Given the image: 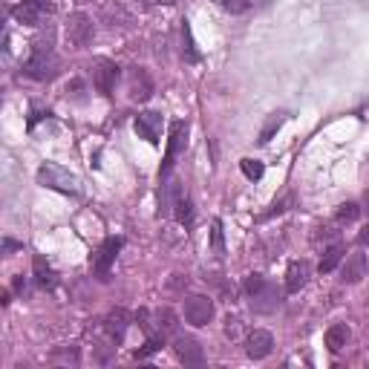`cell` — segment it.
I'll use <instances>...</instances> for the list:
<instances>
[{
    "label": "cell",
    "instance_id": "1",
    "mask_svg": "<svg viewBox=\"0 0 369 369\" xmlns=\"http://www.w3.org/2000/svg\"><path fill=\"white\" fill-rule=\"evenodd\" d=\"M23 72L29 78H35V81H50V78H55V72H58V55H55L52 43L46 38L32 43V55L23 63Z\"/></svg>",
    "mask_w": 369,
    "mask_h": 369
},
{
    "label": "cell",
    "instance_id": "2",
    "mask_svg": "<svg viewBox=\"0 0 369 369\" xmlns=\"http://www.w3.org/2000/svg\"><path fill=\"white\" fill-rule=\"evenodd\" d=\"M38 182L43 188H50V190H58V194H70V197L81 194V182H78V176L70 173L67 168H61V165H52V162H46V165L38 168Z\"/></svg>",
    "mask_w": 369,
    "mask_h": 369
},
{
    "label": "cell",
    "instance_id": "3",
    "mask_svg": "<svg viewBox=\"0 0 369 369\" xmlns=\"http://www.w3.org/2000/svg\"><path fill=\"white\" fill-rule=\"evenodd\" d=\"M185 148H188V124L185 121H173L170 124V139H168L165 162H162V168H159V179H162V182L170 176V170L176 165V156L185 153Z\"/></svg>",
    "mask_w": 369,
    "mask_h": 369
},
{
    "label": "cell",
    "instance_id": "4",
    "mask_svg": "<svg viewBox=\"0 0 369 369\" xmlns=\"http://www.w3.org/2000/svg\"><path fill=\"white\" fill-rule=\"evenodd\" d=\"M50 14H52V3H46V0H23V3L12 9V18L23 26H41Z\"/></svg>",
    "mask_w": 369,
    "mask_h": 369
},
{
    "label": "cell",
    "instance_id": "5",
    "mask_svg": "<svg viewBox=\"0 0 369 369\" xmlns=\"http://www.w3.org/2000/svg\"><path fill=\"white\" fill-rule=\"evenodd\" d=\"M214 317V300L205 295H190L185 300V320L190 326H208Z\"/></svg>",
    "mask_w": 369,
    "mask_h": 369
},
{
    "label": "cell",
    "instance_id": "6",
    "mask_svg": "<svg viewBox=\"0 0 369 369\" xmlns=\"http://www.w3.org/2000/svg\"><path fill=\"white\" fill-rule=\"evenodd\" d=\"M92 35H95L92 21L87 18L84 12L70 14V21H67V41L75 46V50H84V46L92 41Z\"/></svg>",
    "mask_w": 369,
    "mask_h": 369
},
{
    "label": "cell",
    "instance_id": "7",
    "mask_svg": "<svg viewBox=\"0 0 369 369\" xmlns=\"http://www.w3.org/2000/svg\"><path fill=\"white\" fill-rule=\"evenodd\" d=\"M119 251H121V237H110V239H104V246L99 248V254H95V260H92L95 277H99V280H110V268H113Z\"/></svg>",
    "mask_w": 369,
    "mask_h": 369
},
{
    "label": "cell",
    "instance_id": "8",
    "mask_svg": "<svg viewBox=\"0 0 369 369\" xmlns=\"http://www.w3.org/2000/svg\"><path fill=\"white\" fill-rule=\"evenodd\" d=\"M248 300H251V309H254L257 315H271V312H277V309H280L283 295L266 280L254 295H248Z\"/></svg>",
    "mask_w": 369,
    "mask_h": 369
},
{
    "label": "cell",
    "instance_id": "9",
    "mask_svg": "<svg viewBox=\"0 0 369 369\" xmlns=\"http://www.w3.org/2000/svg\"><path fill=\"white\" fill-rule=\"evenodd\" d=\"M116 81H119V67H116V63L107 61V58L95 61V67H92V84H95V90L110 95L116 90Z\"/></svg>",
    "mask_w": 369,
    "mask_h": 369
},
{
    "label": "cell",
    "instance_id": "10",
    "mask_svg": "<svg viewBox=\"0 0 369 369\" xmlns=\"http://www.w3.org/2000/svg\"><path fill=\"white\" fill-rule=\"evenodd\" d=\"M173 352L185 366H202L205 363V352H202L199 341H194V338H176Z\"/></svg>",
    "mask_w": 369,
    "mask_h": 369
},
{
    "label": "cell",
    "instance_id": "11",
    "mask_svg": "<svg viewBox=\"0 0 369 369\" xmlns=\"http://www.w3.org/2000/svg\"><path fill=\"white\" fill-rule=\"evenodd\" d=\"M127 92H130V99L133 101H148L150 95H153V81H150V75L144 72L141 67L139 70H130V75H127Z\"/></svg>",
    "mask_w": 369,
    "mask_h": 369
},
{
    "label": "cell",
    "instance_id": "12",
    "mask_svg": "<svg viewBox=\"0 0 369 369\" xmlns=\"http://www.w3.org/2000/svg\"><path fill=\"white\" fill-rule=\"evenodd\" d=\"M136 133H139V139L156 144L159 133H162V113H153V110H148V113H139L136 116Z\"/></svg>",
    "mask_w": 369,
    "mask_h": 369
},
{
    "label": "cell",
    "instance_id": "13",
    "mask_svg": "<svg viewBox=\"0 0 369 369\" xmlns=\"http://www.w3.org/2000/svg\"><path fill=\"white\" fill-rule=\"evenodd\" d=\"M271 349H275V338H271V332H266V329H254L251 335H248V358H254V361H263V358H268L271 355Z\"/></svg>",
    "mask_w": 369,
    "mask_h": 369
},
{
    "label": "cell",
    "instance_id": "14",
    "mask_svg": "<svg viewBox=\"0 0 369 369\" xmlns=\"http://www.w3.org/2000/svg\"><path fill=\"white\" fill-rule=\"evenodd\" d=\"M127 326H130V315H127L124 309H113V312L104 317V332H107L110 343H121Z\"/></svg>",
    "mask_w": 369,
    "mask_h": 369
},
{
    "label": "cell",
    "instance_id": "15",
    "mask_svg": "<svg viewBox=\"0 0 369 369\" xmlns=\"http://www.w3.org/2000/svg\"><path fill=\"white\" fill-rule=\"evenodd\" d=\"M309 263L306 260H295L292 266H288V271H286V292L288 295H297L303 286L309 283Z\"/></svg>",
    "mask_w": 369,
    "mask_h": 369
},
{
    "label": "cell",
    "instance_id": "16",
    "mask_svg": "<svg viewBox=\"0 0 369 369\" xmlns=\"http://www.w3.org/2000/svg\"><path fill=\"white\" fill-rule=\"evenodd\" d=\"M363 275H366V257L361 254V251H352L349 257H346V263H343V283H358V280H363Z\"/></svg>",
    "mask_w": 369,
    "mask_h": 369
},
{
    "label": "cell",
    "instance_id": "17",
    "mask_svg": "<svg viewBox=\"0 0 369 369\" xmlns=\"http://www.w3.org/2000/svg\"><path fill=\"white\" fill-rule=\"evenodd\" d=\"M349 343V326L346 323H332L326 329V349L329 352H341Z\"/></svg>",
    "mask_w": 369,
    "mask_h": 369
},
{
    "label": "cell",
    "instance_id": "18",
    "mask_svg": "<svg viewBox=\"0 0 369 369\" xmlns=\"http://www.w3.org/2000/svg\"><path fill=\"white\" fill-rule=\"evenodd\" d=\"M341 260H343V246L335 243V246H329V248L323 251V260H320L317 271H320V275H332V271L341 266Z\"/></svg>",
    "mask_w": 369,
    "mask_h": 369
},
{
    "label": "cell",
    "instance_id": "19",
    "mask_svg": "<svg viewBox=\"0 0 369 369\" xmlns=\"http://www.w3.org/2000/svg\"><path fill=\"white\" fill-rule=\"evenodd\" d=\"M286 119H288V113H283V110H280V113H271V116L266 119L263 130H260V139H257V141H260V144H268L271 139H275V133L283 127V121H286Z\"/></svg>",
    "mask_w": 369,
    "mask_h": 369
},
{
    "label": "cell",
    "instance_id": "20",
    "mask_svg": "<svg viewBox=\"0 0 369 369\" xmlns=\"http://www.w3.org/2000/svg\"><path fill=\"white\" fill-rule=\"evenodd\" d=\"M182 43H185V50H182L185 61H188V63H199V61H202V52L197 50V43H194V35H190V23H188V21H182Z\"/></svg>",
    "mask_w": 369,
    "mask_h": 369
},
{
    "label": "cell",
    "instance_id": "21",
    "mask_svg": "<svg viewBox=\"0 0 369 369\" xmlns=\"http://www.w3.org/2000/svg\"><path fill=\"white\" fill-rule=\"evenodd\" d=\"M35 275H38V283H41L43 288H52V286H55V271L46 266L43 257H35Z\"/></svg>",
    "mask_w": 369,
    "mask_h": 369
},
{
    "label": "cell",
    "instance_id": "22",
    "mask_svg": "<svg viewBox=\"0 0 369 369\" xmlns=\"http://www.w3.org/2000/svg\"><path fill=\"white\" fill-rule=\"evenodd\" d=\"M214 3L219 9H226L228 14H243V12H248L254 6V0H214Z\"/></svg>",
    "mask_w": 369,
    "mask_h": 369
},
{
    "label": "cell",
    "instance_id": "23",
    "mask_svg": "<svg viewBox=\"0 0 369 369\" xmlns=\"http://www.w3.org/2000/svg\"><path fill=\"white\" fill-rule=\"evenodd\" d=\"M358 214H361V208H358L355 202H343V205L338 208V214H335V219H338L341 226H349V222L358 219Z\"/></svg>",
    "mask_w": 369,
    "mask_h": 369
},
{
    "label": "cell",
    "instance_id": "24",
    "mask_svg": "<svg viewBox=\"0 0 369 369\" xmlns=\"http://www.w3.org/2000/svg\"><path fill=\"white\" fill-rule=\"evenodd\" d=\"M239 168H243L246 179H251V182L263 179V162H257V159H243V162H239Z\"/></svg>",
    "mask_w": 369,
    "mask_h": 369
},
{
    "label": "cell",
    "instance_id": "25",
    "mask_svg": "<svg viewBox=\"0 0 369 369\" xmlns=\"http://www.w3.org/2000/svg\"><path fill=\"white\" fill-rule=\"evenodd\" d=\"M162 346H165V338H150L148 343H144V346H141V349L136 352V358H139V361H144V358H150V355H156V352H159V349H162Z\"/></svg>",
    "mask_w": 369,
    "mask_h": 369
},
{
    "label": "cell",
    "instance_id": "26",
    "mask_svg": "<svg viewBox=\"0 0 369 369\" xmlns=\"http://www.w3.org/2000/svg\"><path fill=\"white\" fill-rule=\"evenodd\" d=\"M211 246H214V254H217V257H226V239H222V226H219V222H214Z\"/></svg>",
    "mask_w": 369,
    "mask_h": 369
},
{
    "label": "cell",
    "instance_id": "27",
    "mask_svg": "<svg viewBox=\"0 0 369 369\" xmlns=\"http://www.w3.org/2000/svg\"><path fill=\"white\" fill-rule=\"evenodd\" d=\"M239 329H243V323H239V317H226V335H228V338L231 341H237L239 338Z\"/></svg>",
    "mask_w": 369,
    "mask_h": 369
},
{
    "label": "cell",
    "instance_id": "28",
    "mask_svg": "<svg viewBox=\"0 0 369 369\" xmlns=\"http://www.w3.org/2000/svg\"><path fill=\"white\" fill-rule=\"evenodd\" d=\"M263 283H266V277H263V275H248V277H246V295H254Z\"/></svg>",
    "mask_w": 369,
    "mask_h": 369
},
{
    "label": "cell",
    "instance_id": "29",
    "mask_svg": "<svg viewBox=\"0 0 369 369\" xmlns=\"http://www.w3.org/2000/svg\"><path fill=\"white\" fill-rule=\"evenodd\" d=\"M288 205H292V197H283V199H277L275 205H271V211L266 214V219H268V217H275V214H283V211H288Z\"/></svg>",
    "mask_w": 369,
    "mask_h": 369
},
{
    "label": "cell",
    "instance_id": "30",
    "mask_svg": "<svg viewBox=\"0 0 369 369\" xmlns=\"http://www.w3.org/2000/svg\"><path fill=\"white\" fill-rule=\"evenodd\" d=\"M18 248H23V246H21V243H14V239H9V237L3 239V254H6V257H9L12 251H18Z\"/></svg>",
    "mask_w": 369,
    "mask_h": 369
},
{
    "label": "cell",
    "instance_id": "31",
    "mask_svg": "<svg viewBox=\"0 0 369 369\" xmlns=\"http://www.w3.org/2000/svg\"><path fill=\"white\" fill-rule=\"evenodd\" d=\"M358 246H369V222L358 231Z\"/></svg>",
    "mask_w": 369,
    "mask_h": 369
},
{
    "label": "cell",
    "instance_id": "32",
    "mask_svg": "<svg viewBox=\"0 0 369 369\" xmlns=\"http://www.w3.org/2000/svg\"><path fill=\"white\" fill-rule=\"evenodd\" d=\"M14 288H18V292H26V283H23V277H18V280H14Z\"/></svg>",
    "mask_w": 369,
    "mask_h": 369
},
{
    "label": "cell",
    "instance_id": "33",
    "mask_svg": "<svg viewBox=\"0 0 369 369\" xmlns=\"http://www.w3.org/2000/svg\"><path fill=\"white\" fill-rule=\"evenodd\" d=\"M153 3H173V0H153Z\"/></svg>",
    "mask_w": 369,
    "mask_h": 369
},
{
    "label": "cell",
    "instance_id": "34",
    "mask_svg": "<svg viewBox=\"0 0 369 369\" xmlns=\"http://www.w3.org/2000/svg\"><path fill=\"white\" fill-rule=\"evenodd\" d=\"M366 205H369V194H366Z\"/></svg>",
    "mask_w": 369,
    "mask_h": 369
}]
</instances>
